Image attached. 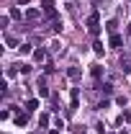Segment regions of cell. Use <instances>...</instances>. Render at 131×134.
<instances>
[{"instance_id":"1","label":"cell","mask_w":131,"mask_h":134,"mask_svg":"<svg viewBox=\"0 0 131 134\" xmlns=\"http://www.w3.org/2000/svg\"><path fill=\"white\" fill-rule=\"evenodd\" d=\"M87 31L93 34V36L100 34V16H98V13H93V16L87 18Z\"/></svg>"},{"instance_id":"2","label":"cell","mask_w":131,"mask_h":134,"mask_svg":"<svg viewBox=\"0 0 131 134\" xmlns=\"http://www.w3.org/2000/svg\"><path fill=\"white\" fill-rule=\"evenodd\" d=\"M41 10L49 18H57V5H54V0H41Z\"/></svg>"},{"instance_id":"3","label":"cell","mask_w":131,"mask_h":134,"mask_svg":"<svg viewBox=\"0 0 131 134\" xmlns=\"http://www.w3.org/2000/svg\"><path fill=\"white\" fill-rule=\"evenodd\" d=\"M108 44H111L113 49H121V47H123V36H118V34H111V39H108Z\"/></svg>"},{"instance_id":"4","label":"cell","mask_w":131,"mask_h":134,"mask_svg":"<svg viewBox=\"0 0 131 134\" xmlns=\"http://www.w3.org/2000/svg\"><path fill=\"white\" fill-rule=\"evenodd\" d=\"M16 124L18 126H26V124H28V111H18L16 114Z\"/></svg>"},{"instance_id":"5","label":"cell","mask_w":131,"mask_h":134,"mask_svg":"<svg viewBox=\"0 0 131 134\" xmlns=\"http://www.w3.org/2000/svg\"><path fill=\"white\" fill-rule=\"evenodd\" d=\"M33 59L36 62H46V49L41 47V49H33Z\"/></svg>"},{"instance_id":"6","label":"cell","mask_w":131,"mask_h":134,"mask_svg":"<svg viewBox=\"0 0 131 134\" xmlns=\"http://www.w3.org/2000/svg\"><path fill=\"white\" fill-rule=\"evenodd\" d=\"M121 70H123V75L131 72V57H123V59H121Z\"/></svg>"},{"instance_id":"7","label":"cell","mask_w":131,"mask_h":134,"mask_svg":"<svg viewBox=\"0 0 131 134\" xmlns=\"http://www.w3.org/2000/svg\"><path fill=\"white\" fill-rule=\"evenodd\" d=\"M80 70H77V67H69V70H67V77H69V80H80Z\"/></svg>"},{"instance_id":"8","label":"cell","mask_w":131,"mask_h":134,"mask_svg":"<svg viewBox=\"0 0 131 134\" xmlns=\"http://www.w3.org/2000/svg\"><path fill=\"white\" fill-rule=\"evenodd\" d=\"M39 96H41V98H46V96H49V88H46L44 80H39Z\"/></svg>"},{"instance_id":"9","label":"cell","mask_w":131,"mask_h":134,"mask_svg":"<svg viewBox=\"0 0 131 134\" xmlns=\"http://www.w3.org/2000/svg\"><path fill=\"white\" fill-rule=\"evenodd\" d=\"M36 108H39V100H36V98L26 100V111H28V114H31V111H36Z\"/></svg>"},{"instance_id":"10","label":"cell","mask_w":131,"mask_h":134,"mask_svg":"<svg viewBox=\"0 0 131 134\" xmlns=\"http://www.w3.org/2000/svg\"><path fill=\"white\" fill-rule=\"evenodd\" d=\"M90 72H93V77H95V80H100V75H103V67H100V65H93V70H90Z\"/></svg>"},{"instance_id":"11","label":"cell","mask_w":131,"mask_h":134,"mask_svg":"<svg viewBox=\"0 0 131 134\" xmlns=\"http://www.w3.org/2000/svg\"><path fill=\"white\" fill-rule=\"evenodd\" d=\"M39 16H41V13H39L36 8H31V10H26V18H28V21H36Z\"/></svg>"},{"instance_id":"12","label":"cell","mask_w":131,"mask_h":134,"mask_svg":"<svg viewBox=\"0 0 131 134\" xmlns=\"http://www.w3.org/2000/svg\"><path fill=\"white\" fill-rule=\"evenodd\" d=\"M105 29H108V34H116V29H118V23H116V21H108V23H105Z\"/></svg>"},{"instance_id":"13","label":"cell","mask_w":131,"mask_h":134,"mask_svg":"<svg viewBox=\"0 0 131 134\" xmlns=\"http://www.w3.org/2000/svg\"><path fill=\"white\" fill-rule=\"evenodd\" d=\"M39 126H49V116H46V114L39 116Z\"/></svg>"},{"instance_id":"14","label":"cell","mask_w":131,"mask_h":134,"mask_svg":"<svg viewBox=\"0 0 131 134\" xmlns=\"http://www.w3.org/2000/svg\"><path fill=\"white\" fill-rule=\"evenodd\" d=\"M93 52H95V54H103V44L95 41V44H93Z\"/></svg>"},{"instance_id":"15","label":"cell","mask_w":131,"mask_h":134,"mask_svg":"<svg viewBox=\"0 0 131 134\" xmlns=\"http://www.w3.org/2000/svg\"><path fill=\"white\" fill-rule=\"evenodd\" d=\"M18 49H21V54H28V52H31V44H21Z\"/></svg>"},{"instance_id":"16","label":"cell","mask_w":131,"mask_h":134,"mask_svg":"<svg viewBox=\"0 0 131 134\" xmlns=\"http://www.w3.org/2000/svg\"><path fill=\"white\" fill-rule=\"evenodd\" d=\"M126 31H129V36H131V23H129V29H126Z\"/></svg>"},{"instance_id":"17","label":"cell","mask_w":131,"mask_h":134,"mask_svg":"<svg viewBox=\"0 0 131 134\" xmlns=\"http://www.w3.org/2000/svg\"><path fill=\"white\" fill-rule=\"evenodd\" d=\"M93 3H103V0H93Z\"/></svg>"},{"instance_id":"18","label":"cell","mask_w":131,"mask_h":134,"mask_svg":"<svg viewBox=\"0 0 131 134\" xmlns=\"http://www.w3.org/2000/svg\"><path fill=\"white\" fill-rule=\"evenodd\" d=\"M51 134H59V132H57V129H54V132H51Z\"/></svg>"},{"instance_id":"19","label":"cell","mask_w":131,"mask_h":134,"mask_svg":"<svg viewBox=\"0 0 131 134\" xmlns=\"http://www.w3.org/2000/svg\"><path fill=\"white\" fill-rule=\"evenodd\" d=\"M121 134H126V132H121Z\"/></svg>"}]
</instances>
